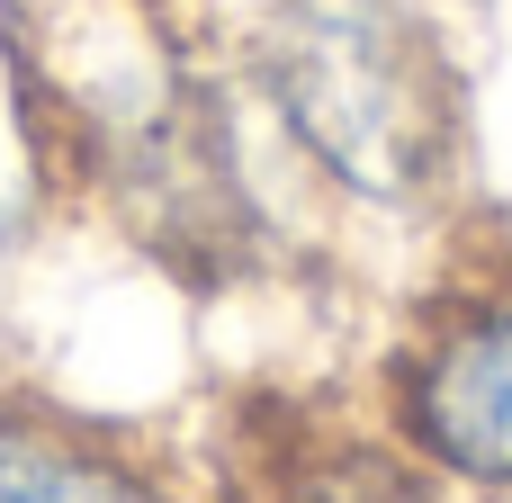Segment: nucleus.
Returning <instances> with one entry per match:
<instances>
[{
  "label": "nucleus",
  "instance_id": "nucleus-2",
  "mask_svg": "<svg viewBox=\"0 0 512 503\" xmlns=\"http://www.w3.org/2000/svg\"><path fill=\"white\" fill-rule=\"evenodd\" d=\"M405 432L432 468L512 486V288L459 306L405 369Z\"/></svg>",
  "mask_w": 512,
  "mask_h": 503
},
{
  "label": "nucleus",
  "instance_id": "nucleus-3",
  "mask_svg": "<svg viewBox=\"0 0 512 503\" xmlns=\"http://www.w3.org/2000/svg\"><path fill=\"white\" fill-rule=\"evenodd\" d=\"M0 503H171L135 459L72 423L0 414Z\"/></svg>",
  "mask_w": 512,
  "mask_h": 503
},
{
  "label": "nucleus",
  "instance_id": "nucleus-1",
  "mask_svg": "<svg viewBox=\"0 0 512 503\" xmlns=\"http://www.w3.org/2000/svg\"><path fill=\"white\" fill-rule=\"evenodd\" d=\"M279 126L360 198L414 207L450 162V72L414 0H279L261 45Z\"/></svg>",
  "mask_w": 512,
  "mask_h": 503
},
{
  "label": "nucleus",
  "instance_id": "nucleus-4",
  "mask_svg": "<svg viewBox=\"0 0 512 503\" xmlns=\"http://www.w3.org/2000/svg\"><path fill=\"white\" fill-rule=\"evenodd\" d=\"M261 503H414V486L378 459H333V468H306V477H270Z\"/></svg>",
  "mask_w": 512,
  "mask_h": 503
}]
</instances>
